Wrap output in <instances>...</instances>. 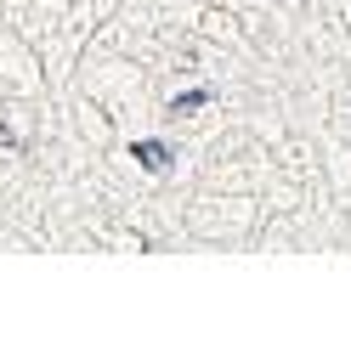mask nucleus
<instances>
[{"mask_svg": "<svg viewBox=\"0 0 351 339\" xmlns=\"http://www.w3.org/2000/svg\"><path fill=\"white\" fill-rule=\"evenodd\" d=\"M125 158H136L147 175H170L176 170V147L159 142V136H136V142H125Z\"/></svg>", "mask_w": 351, "mask_h": 339, "instance_id": "1", "label": "nucleus"}, {"mask_svg": "<svg viewBox=\"0 0 351 339\" xmlns=\"http://www.w3.org/2000/svg\"><path fill=\"white\" fill-rule=\"evenodd\" d=\"M210 102H215V90H210V85H193V90H182V97H170V108H165V113L187 119V113H199V108H210Z\"/></svg>", "mask_w": 351, "mask_h": 339, "instance_id": "2", "label": "nucleus"}]
</instances>
